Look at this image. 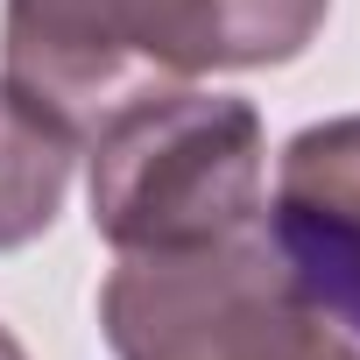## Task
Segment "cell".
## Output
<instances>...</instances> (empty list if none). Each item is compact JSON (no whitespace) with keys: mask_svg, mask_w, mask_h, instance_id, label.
<instances>
[{"mask_svg":"<svg viewBox=\"0 0 360 360\" xmlns=\"http://www.w3.org/2000/svg\"><path fill=\"white\" fill-rule=\"evenodd\" d=\"M71 155H78L71 134H57L43 113H29L0 85V255L50 233L71 191Z\"/></svg>","mask_w":360,"mask_h":360,"instance_id":"obj_4","label":"cell"},{"mask_svg":"<svg viewBox=\"0 0 360 360\" xmlns=\"http://www.w3.org/2000/svg\"><path fill=\"white\" fill-rule=\"evenodd\" d=\"M113 360H360V339L297 283L269 219L191 255H120L99 283Z\"/></svg>","mask_w":360,"mask_h":360,"instance_id":"obj_3","label":"cell"},{"mask_svg":"<svg viewBox=\"0 0 360 360\" xmlns=\"http://www.w3.org/2000/svg\"><path fill=\"white\" fill-rule=\"evenodd\" d=\"M269 240L283 248V262L297 269V283L360 339V233L353 226H332V219H304V212L269 205Z\"/></svg>","mask_w":360,"mask_h":360,"instance_id":"obj_6","label":"cell"},{"mask_svg":"<svg viewBox=\"0 0 360 360\" xmlns=\"http://www.w3.org/2000/svg\"><path fill=\"white\" fill-rule=\"evenodd\" d=\"M269 219V134L233 92H155L92 134V233L113 255H191Z\"/></svg>","mask_w":360,"mask_h":360,"instance_id":"obj_2","label":"cell"},{"mask_svg":"<svg viewBox=\"0 0 360 360\" xmlns=\"http://www.w3.org/2000/svg\"><path fill=\"white\" fill-rule=\"evenodd\" d=\"M0 360H29V346H22V339H15L8 325H0Z\"/></svg>","mask_w":360,"mask_h":360,"instance_id":"obj_7","label":"cell"},{"mask_svg":"<svg viewBox=\"0 0 360 360\" xmlns=\"http://www.w3.org/2000/svg\"><path fill=\"white\" fill-rule=\"evenodd\" d=\"M325 15L332 0H8L0 85L57 134L92 141L134 99L297 64Z\"/></svg>","mask_w":360,"mask_h":360,"instance_id":"obj_1","label":"cell"},{"mask_svg":"<svg viewBox=\"0 0 360 360\" xmlns=\"http://www.w3.org/2000/svg\"><path fill=\"white\" fill-rule=\"evenodd\" d=\"M276 205L360 233V113L290 134V148L276 162Z\"/></svg>","mask_w":360,"mask_h":360,"instance_id":"obj_5","label":"cell"}]
</instances>
